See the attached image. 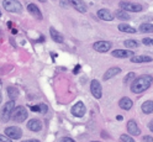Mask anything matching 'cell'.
I'll list each match as a JSON object with an SVG mask.
<instances>
[{"label": "cell", "mask_w": 153, "mask_h": 142, "mask_svg": "<svg viewBox=\"0 0 153 142\" xmlns=\"http://www.w3.org/2000/svg\"><path fill=\"white\" fill-rule=\"evenodd\" d=\"M59 142H75L73 138H71V137H63Z\"/></svg>", "instance_id": "1f68e13d"}, {"label": "cell", "mask_w": 153, "mask_h": 142, "mask_svg": "<svg viewBox=\"0 0 153 142\" xmlns=\"http://www.w3.org/2000/svg\"><path fill=\"white\" fill-rule=\"evenodd\" d=\"M132 63H149L152 62V57L149 56H133L131 57Z\"/></svg>", "instance_id": "ac0fdd59"}, {"label": "cell", "mask_w": 153, "mask_h": 142, "mask_svg": "<svg viewBox=\"0 0 153 142\" xmlns=\"http://www.w3.org/2000/svg\"><path fill=\"white\" fill-rule=\"evenodd\" d=\"M3 6L9 13H21L22 11V5L17 0H4Z\"/></svg>", "instance_id": "3957f363"}, {"label": "cell", "mask_w": 153, "mask_h": 142, "mask_svg": "<svg viewBox=\"0 0 153 142\" xmlns=\"http://www.w3.org/2000/svg\"><path fill=\"white\" fill-rule=\"evenodd\" d=\"M142 111L145 112V114H152L153 112V101L152 100H147L142 104V106H141Z\"/></svg>", "instance_id": "ffe728a7"}, {"label": "cell", "mask_w": 153, "mask_h": 142, "mask_svg": "<svg viewBox=\"0 0 153 142\" xmlns=\"http://www.w3.org/2000/svg\"><path fill=\"white\" fill-rule=\"evenodd\" d=\"M148 129H149V130L153 132V120H152V121L149 122V124H148Z\"/></svg>", "instance_id": "e575fe53"}, {"label": "cell", "mask_w": 153, "mask_h": 142, "mask_svg": "<svg viewBox=\"0 0 153 142\" xmlns=\"http://www.w3.org/2000/svg\"><path fill=\"white\" fill-rule=\"evenodd\" d=\"M119 73H121V68H119V67H111V68H109L106 72H105L104 80H109L110 78L115 77V75H117Z\"/></svg>", "instance_id": "2e32d148"}, {"label": "cell", "mask_w": 153, "mask_h": 142, "mask_svg": "<svg viewBox=\"0 0 153 142\" xmlns=\"http://www.w3.org/2000/svg\"><path fill=\"white\" fill-rule=\"evenodd\" d=\"M93 48L97 51V52H100V53H105L110 51L111 48V42L109 41H97L93 43Z\"/></svg>", "instance_id": "52a82bcc"}, {"label": "cell", "mask_w": 153, "mask_h": 142, "mask_svg": "<svg viewBox=\"0 0 153 142\" xmlns=\"http://www.w3.org/2000/svg\"><path fill=\"white\" fill-rule=\"evenodd\" d=\"M91 142H99V141H91Z\"/></svg>", "instance_id": "ab89813d"}, {"label": "cell", "mask_w": 153, "mask_h": 142, "mask_svg": "<svg viewBox=\"0 0 153 142\" xmlns=\"http://www.w3.org/2000/svg\"><path fill=\"white\" fill-rule=\"evenodd\" d=\"M153 83V77L149 74H143L141 75V77H137L135 78V80H133L130 85L131 88V91L135 93V94H140V93H143L146 91L151 85Z\"/></svg>", "instance_id": "6da1fadb"}, {"label": "cell", "mask_w": 153, "mask_h": 142, "mask_svg": "<svg viewBox=\"0 0 153 142\" xmlns=\"http://www.w3.org/2000/svg\"><path fill=\"white\" fill-rule=\"evenodd\" d=\"M119 105H120V108L123 109V110H130V109L133 106V103H132V100H131L130 98L125 97V98H122V99L119 101Z\"/></svg>", "instance_id": "d6986e66"}, {"label": "cell", "mask_w": 153, "mask_h": 142, "mask_svg": "<svg viewBox=\"0 0 153 142\" xmlns=\"http://www.w3.org/2000/svg\"><path fill=\"white\" fill-rule=\"evenodd\" d=\"M142 42L147 45V46H153V39H148V37H146V39H143Z\"/></svg>", "instance_id": "f1b7e54d"}, {"label": "cell", "mask_w": 153, "mask_h": 142, "mask_svg": "<svg viewBox=\"0 0 153 142\" xmlns=\"http://www.w3.org/2000/svg\"><path fill=\"white\" fill-rule=\"evenodd\" d=\"M38 1H41V3H45V1H46V0H38Z\"/></svg>", "instance_id": "f35d334b"}, {"label": "cell", "mask_w": 153, "mask_h": 142, "mask_svg": "<svg viewBox=\"0 0 153 142\" xmlns=\"http://www.w3.org/2000/svg\"><path fill=\"white\" fill-rule=\"evenodd\" d=\"M98 16L101 19V20H105V21H112L114 20L112 13L109 10V9H100L98 11Z\"/></svg>", "instance_id": "5bb4252c"}, {"label": "cell", "mask_w": 153, "mask_h": 142, "mask_svg": "<svg viewBox=\"0 0 153 142\" xmlns=\"http://www.w3.org/2000/svg\"><path fill=\"white\" fill-rule=\"evenodd\" d=\"M116 119H117V120H122V116H121V115H117V117H116Z\"/></svg>", "instance_id": "8d00e7d4"}, {"label": "cell", "mask_w": 153, "mask_h": 142, "mask_svg": "<svg viewBox=\"0 0 153 142\" xmlns=\"http://www.w3.org/2000/svg\"><path fill=\"white\" fill-rule=\"evenodd\" d=\"M3 101V97H1V94H0V103Z\"/></svg>", "instance_id": "74e56055"}, {"label": "cell", "mask_w": 153, "mask_h": 142, "mask_svg": "<svg viewBox=\"0 0 153 142\" xmlns=\"http://www.w3.org/2000/svg\"><path fill=\"white\" fill-rule=\"evenodd\" d=\"M79 69H80V65H79V64H76V65H75V68H74V74L78 73V72H79Z\"/></svg>", "instance_id": "836d02e7"}, {"label": "cell", "mask_w": 153, "mask_h": 142, "mask_svg": "<svg viewBox=\"0 0 153 142\" xmlns=\"http://www.w3.org/2000/svg\"><path fill=\"white\" fill-rule=\"evenodd\" d=\"M90 90H91V94L94 98L97 99H100L102 97V88H101V84L99 80L97 79H93L91 83H90Z\"/></svg>", "instance_id": "8992f818"}, {"label": "cell", "mask_w": 153, "mask_h": 142, "mask_svg": "<svg viewBox=\"0 0 153 142\" xmlns=\"http://www.w3.org/2000/svg\"><path fill=\"white\" fill-rule=\"evenodd\" d=\"M27 129L30 130V131H40L42 129V124H41V121L40 120H37V119H32L27 122Z\"/></svg>", "instance_id": "9a60e30c"}, {"label": "cell", "mask_w": 153, "mask_h": 142, "mask_svg": "<svg viewBox=\"0 0 153 142\" xmlns=\"http://www.w3.org/2000/svg\"><path fill=\"white\" fill-rule=\"evenodd\" d=\"M115 15H116V19H119V20H122V21L130 20V15L125 10H122V9H121V10H117Z\"/></svg>", "instance_id": "603a6c76"}, {"label": "cell", "mask_w": 153, "mask_h": 142, "mask_svg": "<svg viewBox=\"0 0 153 142\" xmlns=\"http://www.w3.org/2000/svg\"><path fill=\"white\" fill-rule=\"evenodd\" d=\"M117 28L121 32H126V33H135L136 32V28H133L132 26H130L127 24H120L117 26Z\"/></svg>", "instance_id": "44dd1931"}, {"label": "cell", "mask_w": 153, "mask_h": 142, "mask_svg": "<svg viewBox=\"0 0 153 142\" xmlns=\"http://www.w3.org/2000/svg\"><path fill=\"white\" fill-rule=\"evenodd\" d=\"M135 77H136V74L135 73H128L127 75H126V77H125V79H123V83H125V84H130L131 85V83H130V80L132 82V80H135Z\"/></svg>", "instance_id": "484cf974"}, {"label": "cell", "mask_w": 153, "mask_h": 142, "mask_svg": "<svg viewBox=\"0 0 153 142\" xmlns=\"http://www.w3.org/2000/svg\"><path fill=\"white\" fill-rule=\"evenodd\" d=\"M111 56L115 58H131L135 56L132 50H115L111 52Z\"/></svg>", "instance_id": "9c48e42d"}, {"label": "cell", "mask_w": 153, "mask_h": 142, "mask_svg": "<svg viewBox=\"0 0 153 142\" xmlns=\"http://www.w3.org/2000/svg\"><path fill=\"white\" fill-rule=\"evenodd\" d=\"M120 140H121V142H135V140H133L130 135H121Z\"/></svg>", "instance_id": "4316f807"}, {"label": "cell", "mask_w": 153, "mask_h": 142, "mask_svg": "<svg viewBox=\"0 0 153 142\" xmlns=\"http://www.w3.org/2000/svg\"><path fill=\"white\" fill-rule=\"evenodd\" d=\"M0 17H1V13H0Z\"/></svg>", "instance_id": "60d3db41"}, {"label": "cell", "mask_w": 153, "mask_h": 142, "mask_svg": "<svg viewBox=\"0 0 153 142\" xmlns=\"http://www.w3.org/2000/svg\"><path fill=\"white\" fill-rule=\"evenodd\" d=\"M38 108H40V112H42V114H46L47 110H48V108H47L46 104H40V105H38Z\"/></svg>", "instance_id": "83f0119b"}, {"label": "cell", "mask_w": 153, "mask_h": 142, "mask_svg": "<svg viewBox=\"0 0 153 142\" xmlns=\"http://www.w3.org/2000/svg\"><path fill=\"white\" fill-rule=\"evenodd\" d=\"M68 3L75 9L76 11H79V13H87L88 10V7H87V4H85L83 0H68Z\"/></svg>", "instance_id": "30bf717a"}, {"label": "cell", "mask_w": 153, "mask_h": 142, "mask_svg": "<svg viewBox=\"0 0 153 142\" xmlns=\"http://www.w3.org/2000/svg\"><path fill=\"white\" fill-rule=\"evenodd\" d=\"M127 131H128V134L131 136H138V135H141V130L137 126L135 120H130L127 122Z\"/></svg>", "instance_id": "4fadbf2b"}, {"label": "cell", "mask_w": 153, "mask_h": 142, "mask_svg": "<svg viewBox=\"0 0 153 142\" xmlns=\"http://www.w3.org/2000/svg\"><path fill=\"white\" fill-rule=\"evenodd\" d=\"M85 111H87V109H85V105H84L82 101H78V103H76L75 105L72 108V114H73L74 116H76V117L84 116Z\"/></svg>", "instance_id": "8fae6325"}, {"label": "cell", "mask_w": 153, "mask_h": 142, "mask_svg": "<svg viewBox=\"0 0 153 142\" xmlns=\"http://www.w3.org/2000/svg\"><path fill=\"white\" fill-rule=\"evenodd\" d=\"M11 119L15 122H24L27 119V110L24 106H15L11 114Z\"/></svg>", "instance_id": "277c9868"}, {"label": "cell", "mask_w": 153, "mask_h": 142, "mask_svg": "<svg viewBox=\"0 0 153 142\" xmlns=\"http://www.w3.org/2000/svg\"><path fill=\"white\" fill-rule=\"evenodd\" d=\"M125 47H127L128 50L137 48V47H140V42H137L135 40H126L125 41Z\"/></svg>", "instance_id": "d4e9b609"}, {"label": "cell", "mask_w": 153, "mask_h": 142, "mask_svg": "<svg viewBox=\"0 0 153 142\" xmlns=\"http://www.w3.org/2000/svg\"><path fill=\"white\" fill-rule=\"evenodd\" d=\"M142 140H143V142H153V137L152 136H143L142 137Z\"/></svg>", "instance_id": "4dcf8cb0"}, {"label": "cell", "mask_w": 153, "mask_h": 142, "mask_svg": "<svg viewBox=\"0 0 153 142\" xmlns=\"http://www.w3.org/2000/svg\"><path fill=\"white\" fill-rule=\"evenodd\" d=\"M31 110L32 111H38V112H40V108H38V105H33V106H31Z\"/></svg>", "instance_id": "d6a6232c"}, {"label": "cell", "mask_w": 153, "mask_h": 142, "mask_svg": "<svg viewBox=\"0 0 153 142\" xmlns=\"http://www.w3.org/2000/svg\"><path fill=\"white\" fill-rule=\"evenodd\" d=\"M0 142H13V140H11V138H9L6 135H5V136L0 135Z\"/></svg>", "instance_id": "f546056e"}, {"label": "cell", "mask_w": 153, "mask_h": 142, "mask_svg": "<svg viewBox=\"0 0 153 142\" xmlns=\"http://www.w3.org/2000/svg\"><path fill=\"white\" fill-rule=\"evenodd\" d=\"M24 142H40V141H38V140H26Z\"/></svg>", "instance_id": "d590c367"}, {"label": "cell", "mask_w": 153, "mask_h": 142, "mask_svg": "<svg viewBox=\"0 0 153 142\" xmlns=\"http://www.w3.org/2000/svg\"><path fill=\"white\" fill-rule=\"evenodd\" d=\"M27 11L32 15V17H36L37 20H42V13L36 4H28L27 5Z\"/></svg>", "instance_id": "7c38bea8"}, {"label": "cell", "mask_w": 153, "mask_h": 142, "mask_svg": "<svg viewBox=\"0 0 153 142\" xmlns=\"http://www.w3.org/2000/svg\"><path fill=\"white\" fill-rule=\"evenodd\" d=\"M140 32H142V33H151V32H153V25L152 24H142L140 26Z\"/></svg>", "instance_id": "cb8c5ba5"}, {"label": "cell", "mask_w": 153, "mask_h": 142, "mask_svg": "<svg viewBox=\"0 0 153 142\" xmlns=\"http://www.w3.org/2000/svg\"><path fill=\"white\" fill-rule=\"evenodd\" d=\"M50 33H51V37H52V40H53L54 42H57V43H62V42L64 41L63 35L59 33L54 27H51V28H50Z\"/></svg>", "instance_id": "e0dca14e"}, {"label": "cell", "mask_w": 153, "mask_h": 142, "mask_svg": "<svg viewBox=\"0 0 153 142\" xmlns=\"http://www.w3.org/2000/svg\"><path fill=\"white\" fill-rule=\"evenodd\" d=\"M14 109H15V101L14 100L7 101L3 106V110L0 111V120L3 122H7L11 119V114H13Z\"/></svg>", "instance_id": "7a4b0ae2"}, {"label": "cell", "mask_w": 153, "mask_h": 142, "mask_svg": "<svg viewBox=\"0 0 153 142\" xmlns=\"http://www.w3.org/2000/svg\"><path fill=\"white\" fill-rule=\"evenodd\" d=\"M5 135L9 137V138H11V140H19V138H21L22 136V130L20 127H7L5 130Z\"/></svg>", "instance_id": "ba28073f"}, {"label": "cell", "mask_w": 153, "mask_h": 142, "mask_svg": "<svg viewBox=\"0 0 153 142\" xmlns=\"http://www.w3.org/2000/svg\"><path fill=\"white\" fill-rule=\"evenodd\" d=\"M120 7L125 11H131V13H140L142 11V6L137 3H130V1H121Z\"/></svg>", "instance_id": "5b68a950"}, {"label": "cell", "mask_w": 153, "mask_h": 142, "mask_svg": "<svg viewBox=\"0 0 153 142\" xmlns=\"http://www.w3.org/2000/svg\"><path fill=\"white\" fill-rule=\"evenodd\" d=\"M19 94H20V93H19V89L16 87H9L7 88V95H9V98H10L11 100L17 99Z\"/></svg>", "instance_id": "7402d4cb"}]
</instances>
